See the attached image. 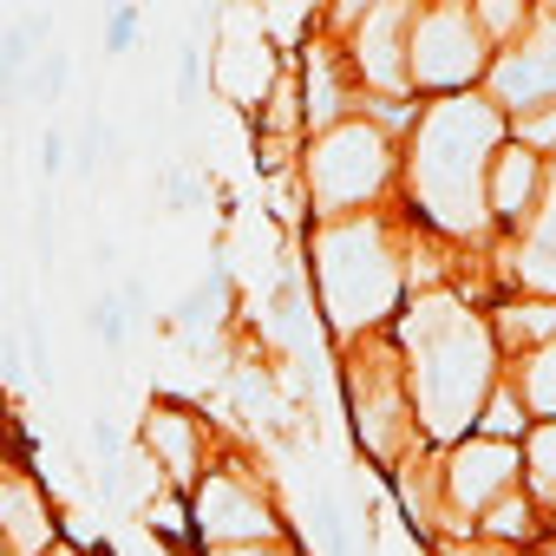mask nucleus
<instances>
[{
    "label": "nucleus",
    "instance_id": "nucleus-1",
    "mask_svg": "<svg viewBox=\"0 0 556 556\" xmlns=\"http://www.w3.org/2000/svg\"><path fill=\"white\" fill-rule=\"evenodd\" d=\"M400 348L413 354V393H419L426 432H439V439L465 432L491 400V367H497L491 328L478 315H465L458 302L426 295L400 321Z\"/></svg>",
    "mask_w": 556,
    "mask_h": 556
},
{
    "label": "nucleus",
    "instance_id": "nucleus-2",
    "mask_svg": "<svg viewBox=\"0 0 556 556\" xmlns=\"http://www.w3.org/2000/svg\"><path fill=\"white\" fill-rule=\"evenodd\" d=\"M504 112L484 105V99H445L426 112L419 125V151H413V190H419V210L452 229V236H471L484 229V210H491V157L504 151Z\"/></svg>",
    "mask_w": 556,
    "mask_h": 556
},
{
    "label": "nucleus",
    "instance_id": "nucleus-3",
    "mask_svg": "<svg viewBox=\"0 0 556 556\" xmlns=\"http://www.w3.org/2000/svg\"><path fill=\"white\" fill-rule=\"evenodd\" d=\"M315 282H321V308L341 334H361V328L387 321L393 302H400V255H393L387 229L367 223V216H341L334 229H321Z\"/></svg>",
    "mask_w": 556,
    "mask_h": 556
},
{
    "label": "nucleus",
    "instance_id": "nucleus-4",
    "mask_svg": "<svg viewBox=\"0 0 556 556\" xmlns=\"http://www.w3.org/2000/svg\"><path fill=\"white\" fill-rule=\"evenodd\" d=\"M387 177H393V144H387V131L367 125V118L328 125V131L315 138V151H308L315 210L334 216V223H341V216H361V210L387 190Z\"/></svg>",
    "mask_w": 556,
    "mask_h": 556
},
{
    "label": "nucleus",
    "instance_id": "nucleus-5",
    "mask_svg": "<svg viewBox=\"0 0 556 556\" xmlns=\"http://www.w3.org/2000/svg\"><path fill=\"white\" fill-rule=\"evenodd\" d=\"M484 73V34L465 8H432L413 34V79L426 92H458Z\"/></svg>",
    "mask_w": 556,
    "mask_h": 556
},
{
    "label": "nucleus",
    "instance_id": "nucleus-6",
    "mask_svg": "<svg viewBox=\"0 0 556 556\" xmlns=\"http://www.w3.org/2000/svg\"><path fill=\"white\" fill-rule=\"evenodd\" d=\"M197 530L216 549H242V543H268L275 536V510L242 478H210L203 484V504H197Z\"/></svg>",
    "mask_w": 556,
    "mask_h": 556
},
{
    "label": "nucleus",
    "instance_id": "nucleus-7",
    "mask_svg": "<svg viewBox=\"0 0 556 556\" xmlns=\"http://www.w3.org/2000/svg\"><path fill=\"white\" fill-rule=\"evenodd\" d=\"M491 92H497L510 112H530V105H543V99L556 92V14H543V21L530 27V40L497 60Z\"/></svg>",
    "mask_w": 556,
    "mask_h": 556
},
{
    "label": "nucleus",
    "instance_id": "nucleus-8",
    "mask_svg": "<svg viewBox=\"0 0 556 556\" xmlns=\"http://www.w3.org/2000/svg\"><path fill=\"white\" fill-rule=\"evenodd\" d=\"M445 491L458 510H491L497 497L517 491V452L504 439H471L452 452V471H445Z\"/></svg>",
    "mask_w": 556,
    "mask_h": 556
},
{
    "label": "nucleus",
    "instance_id": "nucleus-9",
    "mask_svg": "<svg viewBox=\"0 0 556 556\" xmlns=\"http://www.w3.org/2000/svg\"><path fill=\"white\" fill-rule=\"evenodd\" d=\"M361 73L380 92H400L413 79V40H406V0H380L361 21Z\"/></svg>",
    "mask_w": 556,
    "mask_h": 556
},
{
    "label": "nucleus",
    "instance_id": "nucleus-10",
    "mask_svg": "<svg viewBox=\"0 0 556 556\" xmlns=\"http://www.w3.org/2000/svg\"><path fill=\"white\" fill-rule=\"evenodd\" d=\"M0 543H8L14 556H47L53 517H47L40 484H27V478H8V484H0Z\"/></svg>",
    "mask_w": 556,
    "mask_h": 556
},
{
    "label": "nucleus",
    "instance_id": "nucleus-11",
    "mask_svg": "<svg viewBox=\"0 0 556 556\" xmlns=\"http://www.w3.org/2000/svg\"><path fill=\"white\" fill-rule=\"evenodd\" d=\"M536 184H543L536 151H530V144H504V151L491 157V216H497V223H517V216L530 210Z\"/></svg>",
    "mask_w": 556,
    "mask_h": 556
},
{
    "label": "nucleus",
    "instance_id": "nucleus-12",
    "mask_svg": "<svg viewBox=\"0 0 556 556\" xmlns=\"http://www.w3.org/2000/svg\"><path fill=\"white\" fill-rule=\"evenodd\" d=\"M144 445L164 458V478H170V484H190V478H197V426H190V413L157 406V413L144 419Z\"/></svg>",
    "mask_w": 556,
    "mask_h": 556
},
{
    "label": "nucleus",
    "instance_id": "nucleus-13",
    "mask_svg": "<svg viewBox=\"0 0 556 556\" xmlns=\"http://www.w3.org/2000/svg\"><path fill=\"white\" fill-rule=\"evenodd\" d=\"M523 406L536 413V419H556V341H543L536 354H530V367H523Z\"/></svg>",
    "mask_w": 556,
    "mask_h": 556
},
{
    "label": "nucleus",
    "instance_id": "nucleus-14",
    "mask_svg": "<svg viewBox=\"0 0 556 556\" xmlns=\"http://www.w3.org/2000/svg\"><path fill=\"white\" fill-rule=\"evenodd\" d=\"M308 118L315 125H341V92H334V73H328L321 47L308 53Z\"/></svg>",
    "mask_w": 556,
    "mask_h": 556
},
{
    "label": "nucleus",
    "instance_id": "nucleus-15",
    "mask_svg": "<svg viewBox=\"0 0 556 556\" xmlns=\"http://www.w3.org/2000/svg\"><path fill=\"white\" fill-rule=\"evenodd\" d=\"M523 413H530V406H523V393H504V387H497V393L484 400L478 426H484V439H504V445H510V439L523 432Z\"/></svg>",
    "mask_w": 556,
    "mask_h": 556
},
{
    "label": "nucleus",
    "instance_id": "nucleus-16",
    "mask_svg": "<svg viewBox=\"0 0 556 556\" xmlns=\"http://www.w3.org/2000/svg\"><path fill=\"white\" fill-rule=\"evenodd\" d=\"M484 530H491V536H510V543H523V536H530L536 523H530V504H523V497L510 491V497H497V504L484 510Z\"/></svg>",
    "mask_w": 556,
    "mask_h": 556
},
{
    "label": "nucleus",
    "instance_id": "nucleus-17",
    "mask_svg": "<svg viewBox=\"0 0 556 556\" xmlns=\"http://www.w3.org/2000/svg\"><path fill=\"white\" fill-rule=\"evenodd\" d=\"M530 465H536V491L556 497V419L530 432Z\"/></svg>",
    "mask_w": 556,
    "mask_h": 556
},
{
    "label": "nucleus",
    "instance_id": "nucleus-18",
    "mask_svg": "<svg viewBox=\"0 0 556 556\" xmlns=\"http://www.w3.org/2000/svg\"><path fill=\"white\" fill-rule=\"evenodd\" d=\"M549 223H556V210H549ZM549 223H543V229H549ZM530 282L556 289V236H536V249H530Z\"/></svg>",
    "mask_w": 556,
    "mask_h": 556
},
{
    "label": "nucleus",
    "instance_id": "nucleus-19",
    "mask_svg": "<svg viewBox=\"0 0 556 556\" xmlns=\"http://www.w3.org/2000/svg\"><path fill=\"white\" fill-rule=\"evenodd\" d=\"M131 40H138V8H131V0H118V8H112V27H105V47L125 53Z\"/></svg>",
    "mask_w": 556,
    "mask_h": 556
},
{
    "label": "nucleus",
    "instance_id": "nucleus-20",
    "mask_svg": "<svg viewBox=\"0 0 556 556\" xmlns=\"http://www.w3.org/2000/svg\"><path fill=\"white\" fill-rule=\"evenodd\" d=\"M517 0H478V21H484V34H510L517 27Z\"/></svg>",
    "mask_w": 556,
    "mask_h": 556
},
{
    "label": "nucleus",
    "instance_id": "nucleus-21",
    "mask_svg": "<svg viewBox=\"0 0 556 556\" xmlns=\"http://www.w3.org/2000/svg\"><path fill=\"white\" fill-rule=\"evenodd\" d=\"M60 86H66V53L53 47V53L40 60V92H47V99H60Z\"/></svg>",
    "mask_w": 556,
    "mask_h": 556
},
{
    "label": "nucleus",
    "instance_id": "nucleus-22",
    "mask_svg": "<svg viewBox=\"0 0 556 556\" xmlns=\"http://www.w3.org/2000/svg\"><path fill=\"white\" fill-rule=\"evenodd\" d=\"M523 138H530V151L556 144V112H523Z\"/></svg>",
    "mask_w": 556,
    "mask_h": 556
},
{
    "label": "nucleus",
    "instance_id": "nucleus-23",
    "mask_svg": "<svg viewBox=\"0 0 556 556\" xmlns=\"http://www.w3.org/2000/svg\"><path fill=\"white\" fill-rule=\"evenodd\" d=\"M60 164H66V131H47V144H40V170L60 177Z\"/></svg>",
    "mask_w": 556,
    "mask_h": 556
},
{
    "label": "nucleus",
    "instance_id": "nucleus-24",
    "mask_svg": "<svg viewBox=\"0 0 556 556\" xmlns=\"http://www.w3.org/2000/svg\"><path fill=\"white\" fill-rule=\"evenodd\" d=\"M374 8H380V0H334L341 21H361V14H374Z\"/></svg>",
    "mask_w": 556,
    "mask_h": 556
},
{
    "label": "nucleus",
    "instance_id": "nucleus-25",
    "mask_svg": "<svg viewBox=\"0 0 556 556\" xmlns=\"http://www.w3.org/2000/svg\"><path fill=\"white\" fill-rule=\"evenodd\" d=\"M47 556H79V549H47Z\"/></svg>",
    "mask_w": 556,
    "mask_h": 556
},
{
    "label": "nucleus",
    "instance_id": "nucleus-26",
    "mask_svg": "<svg viewBox=\"0 0 556 556\" xmlns=\"http://www.w3.org/2000/svg\"><path fill=\"white\" fill-rule=\"evenodd\" d=\"M0 556H14V549H8V543H0Z\"/></svg>",
    "mask_w": 556,
    "mask_h": 556
},
{
    "label": "nucleus",
    "instance_id": "nucleus-27",
    "mask_svg": "<svg viewBox=\"0 0 556 556\" xmlns=\"http://www.w3.org/2000/svg\"><path fill=\"white\" fill-rule=\"evenodd\" d=\"M549 14H556V0H549Z\"/></svg>",
    "mask_w": 556,
    "mask_h": 556
}]
</instances>
